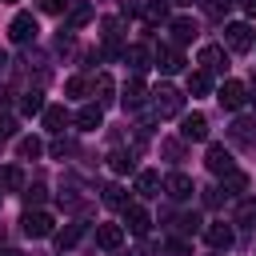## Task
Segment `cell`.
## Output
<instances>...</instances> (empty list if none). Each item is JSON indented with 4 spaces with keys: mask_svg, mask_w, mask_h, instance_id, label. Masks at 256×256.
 <instances>
[{
    "mask_svg": "<svg viewBox=\"0 0 256 256\" xmlns=\"http://www.w3.org/2000/svg\"><path fill=\"white\" fill-rule=\"evenodd\" d=\"M152 108H156V116H160V120H168V116H180V108H184V96H180V88H172V84H160V88L152 92Z\"/></svg>",
    "mask_w": 256,
    "mask_h": 256,
    "instance_id": "1",
    "label": "cell"
},
{
    "mask_svg": "<svg viewBox=\"0 0 256 256\" xmlns=\"http://www.w3.org/2000/svg\"><path fill=\"white\" fill-rule=\"evenodd\" d=\"M224 44H228L232 52H248V48H256V32H252V24H244V20L228 24V28H224Z\"/></svg>",
    "mask_w": 256,
    "mask_h": 256,
    "instance_id": "2",
    "label": "cell"
},
{
    "mask_svg": "<svg viewBox=\"0 0 256 256\" xmlns=\"http://www.w3.org/2000/svg\"><path fill=\"white\" fill-rule=\"evenodd\" d=\"M20 228H24V236H32V240H44V236H52V232H56V228H52V216H48V212H40V208L24 212V216H20Z\"/></svg>",
    "mask_w": 256,
    "mask_h": 256,
    "instance_id": "3",
    "label": "cell"
},
{
    "mask_svg": "<svg viewBox=\"0 0 256 256\" xmlns=\"http://www.w3.org/2000/svg\"><path fill=\"white\" fill-rule=\"evenodd\" d=\"M36 32H40V24H36V16H32V12H16V16H12V24H8V36H12L16 44L36 40Z\"/></svg>",
    "mask_w": 256,
    "mask_h": 256,
    "instance_id": "4",
    "label": "cell"
},
{
    "mask_svg": "<svg viewBox=\"0 0 256 256\" xmlns=\"http://www.w3.org/2000/svg\"><path fill=\"white\" fill-rule=\"evenodd\" d=\"M200 68H204L208 76H224V72H228V52H224L220 44H204V48H200Z\"/></svg>",
    "mask_w": 256,
    "mask_h": 256,
    "instance_id": "5",
    "label": "cell"
},
{
    "mask_svg": "<svg viewBox=\"0 0 256 256\" xmlns=\"http://www.w3.org/2000/svg\"><path fill=\"white\" fill-rule=\"evenodd\" d=\"M216 100H220V108L240 112V108H244V100H248V88H244L240 80H224V84H220V92H216Z\"/></svg>",
    "mask_w": 256,
    "mask_h": 256,
    "instance_id": "6",
    "label": "cell"
},
{
    "mask_svg": "<svg viewBox=\"0 0 256 256\" xmlns=\"http://www.w3.org/2000/svg\"><path fill=\"white\" fill-rule=\"evenodd\" d=\"M180 140H188V144H200V140H208V116H204V112H192V116H184V120H180Z\"/></svg>",
    "mask_w": 256,
    "mask_h": 256,
    "instance_id": "7",
    "label": "cell"
},
{
    "mask_svg": "<svg viewBox=\"0 0 256 256\" xmlns=\"http://www.w3.org/2000/svg\"><path fill=\"white\" fill-rule=\"evenodd\" d=\"M228 140H232L236 148H256V120H248V116L232 120V128H228Z\"/></svg>",
    "mask_w": 256,
    "mask_h": 256,
    "instance_id": "8",
    "label": "cell"
},
{
    "mask_svg": "<svg viewBox=\"0 0 256 256\" xmlns=\"http://www.w3.org/2000/svg\"><path fill=\"white\" fill-rule=\"evenodd\" d=\"M204 240H208V248H212V252H228L236 236H232V228H228L224 220H216V224H208V228H204Z\"/></svg>",
    "mask_w": 256,
    "mask_h": 256,
    "instance_id": "9",
    "label": "cell"
},
{
    "mask_svg": "<svg viewBox=\"0 0 256 256\" xmlns=\"http://www.w3.org/2000/svg\"><path fill=\"white\" fill-rule=\"evenodd\" d=\"M204 164H208V172L212 176H224V172H232L236 164H232V152L224 148V144H212L208 148V156H204Z\"/></svg>",
    "mask_w": 256,
    "mask_h": 256,
    "instance_id": "10",
    "label": "cell"
},
{
    "mask_svg": "<svg viewBox=\"0 0 256 256\" xmlns=\"http://www.w3.org/2000/svg\"><path fill=\"white\" fill-rule=\"evenodd\" d=\"M120 104H124V112H136V108L144 104V80H140V76L124 80V88H120Z\"/></svg>",
    "mask_w": 256,
    "mask_h": 256,
    "instance_id": "11",
    "label": "cell"
},
{
    "mask_svg": "<svg viewBox=\"0 0 256 256\" xmlns=\"http://www.w3.org/2000/svg\"><path fill=\"white\" fill-rule=\"evenodd\" d=\"M124 224H128V232H132V236H148L152 216H148L140 204H128V208H124Z\"/></svg>",
    "mask_w": 256,
    "mask_h": 256,
    "instance_id": "12",
    "label": "cell"
},
{
    "mask_svg": "<svg viewBox=\"0 0 256 256\" xmlns=\"http://www.w3.org/2000/svg\"><path fill=\"white\" fill-rule=\"evenodd\" d=\"M152 64H156L164 76H172V72H180V68H184V56H180L176 48H164V44H160V48H156V56H152Z\"/></svg>",
    "mask_w": 256,
    "mask_h": 256,
    "instance_id": "13",
    "label": "cell"
},
{
    "mask_svg": "<svg viewBox=\"0 0 256 256\" xmlns=\"http://www.w3.org/2000/svg\"><path fill=\"white\" fill-rule=\"evenodd\" d=\"M164 192H168L172 200H188V196L196 192V184H192V176H184V172H172V176L164 180Z\"/></svg>",
    "mask_w": 256,
    "mask_h": 256,
    "instance_id": "14",
    "label": "cell"
},
{
    "mask_svg": "<svg viewBox=\"0 0 256 256\" xmlns=\"http://www.w3.org/2000/svg\"><path fill=\"white\" fill-rule=\"evenodd\" d=\"M96 244H100L104 252H116V248L124 244V228H120V224H96Z\"/></svg>",
    "mask_w": 256,
    "mask_h": 256,
    "instance_id": "15",
    "label": "cell"
},
{
    "mask_svg": "<svg viewBox=\"0 0 256 256\" xmlns=\"http://www.w3.org/2000/svg\"><path fill=\"white\" fill-rule=\"evenodd\" d=\"M92 96H96V104H100V108L116 100V84H112V76H108V72H96V76H92Z\"/></svg>",
    "mask_w": 256,
    "mask_h": 256,
    "instance_id": "16",
    "label": "cell"
},
{
    "mask_svg": "<svg viewBox=\"0 0 256 256\" xmlns=\"http://www.w3.org/2000/svg\"><path fill=\"white\" fill-rule=\"evenodd\" d=\"M120 60H124V64H128V68H132V72H144V68H148V64H152V52H148V48H144V44H128V48H124V56H120Z\"/></svg>",
    "mask_w": 256,
    "mask_h": 256,
    "instance_id": "17",
    "label": "cell"
},
{
    "mask_svg": "<svg viewBox=\"0 0 256 256\" xmlns=\"http://www.w3.org/2000/svg\"><path fill=\"white\" fill-rule=\"evenodd\" d=\"M76 124H80L84 132H96V128L104 124V108H100V104H84V108L76 112Z\"/></svg>",
    "mask_w": 256,
    "mask_h": 256,
    "instance_id": "18",
    "label": "cell"
},
{
    "mask_svg": "<svg viewBox=\"0 0 256 256\" xmlns=\"http://www.w3.org/2000/svg\"><path fill=\"white\" fill-rule=\"evenodd\" d=\"M160 188H164L160 172H152V168L136 172V192H140V196H160Z\"/></svg>",
    "mask_w": 256,
    "mask_h": 256,
    "instance_id": "19",
    "label": "cell"
},
{
    "mask_svg": "<svg viewBox=\"0 0 256 256\" xmlns=\"http://www.w3.org/2000/svg\"><path fill=\"white\" fill-rule=\"evenodd\" d=\"M24 188V172L16 164H4L0 168V192H20Z\"/></svg>",
    "mask_w": 256,
    "mask_h": 256,
    "instance_id": "20",
    "label": "cell"
},
{
    "mask_svg": "<svg viewBox=\"0 0 256 256\" xmlns=\"http://www.w3.org/2000/svg\"><path fill=\"white\" fill-rule=\"evenodd\" d=\"M168 32H172V40H176V44H188V40L196 36V24H192L188 16H176V20L168 24Z\"/></svg>",
    "mask_w": 256,
    "mask_h": 256,
    "instance_id": "21",
    "label": "cell"
},
{
    "mask_svg": "<svg viewBox=\"0 0 256 256\" xmlns=\"http://www.w3.org/2000/svg\"><path fill=\"white\" fill-rule=\"evenodd\" d=\"M192 96H208L212 92V76L204 72V68H196V72H188V84H184Z\"/></svg>",
    "mask_w": 256,
    "mask_h": 256,
    "instance_id": "22",
    "label": "cell"
},
{
    "mask_svg": "<svg viewBox=\"0 0 256 256\" xmlns=\"http://www.w3.org/2000/svg\"><path fill=\"white\" fill-rule=\"evenodd\" d=\"M44 108H48V104H44V92H40V88H28V92L20 96V112H24V116H36V112H44Z\"/></svg>",
    "mask_w": 256,
    "mask_h": 256,
    "instance_id": "23",
    "label": "cell"
},
{
    "mask_svg": "<svg viewBox=\"0 0 256 256\" xmlns=\"http://www.w3.org/2000/svg\"><path fill=\"white\" fill-rule=\"evenodd\" d=\"M40 152H44V140H40V136H20V140H16V156H20V160H36Z\"/></svg>",
    "mask_w": 256,
    "mask_h": 256,
    "instance_id": "24",
    "label": "cell"
},
{
    "mask_svg": "<svg viewBox=\"0 0 256 256\" xmlns=\"http://www.w3.org/2000/svg\"><path fill=\"white\" fill-rule=\"evenodd\" d=\"M108 168H112V172H120V176H124V172H136V152L116 148V152L108 156Z\"/></svg>",
    "mask_w": 256,
    "mask_h": 256,
    "instance_id": "25",
    "label": "cell"
},
{
    "mask_svg": "<svg viewBox=\"0 0 256 256\" xmlns=\"http://www.w3.org/2000/svg\"><path fill=\"white\" fill-rule=\"evenodd\" d=\"M244 188H248V176H244V172H236V168H232V172H224V176H220V192L240 196Z\"/></svg>",
    "mask_w": 256,
    "mask_h": 256,
    "instance_id": "26",
    "label": "cell"
},
{
    "mask_svg": "<svg viewBox=\"0 0 256 256\" xmlns=\"http://www.w3.org/2000/svg\"><path fill=\"white\" fill-rule=\"evenodd\" d=\"M64 124H68V112H64L60 104H48V108H44V128H52V132H64Z\"/></svg>",
    "mask_w": 256,
    "mask_h": 256,
    "instance_id": "27",
    "label": "cell"
},
{
    "mask_svg": "<svg viewBox=\"0 0 256 256\" xmlns=\"http://www.w3.org/2000/svg\"><path fill=\"white\" fill-rule=\"evenodd\" d=\"M144 20L148 24H164L168 20V0H148L144 4Z\"/></svg>",
    "mask_w": 256,
    "mask_h": 256,
    "instance_id": "28",
    "label": "cell"
},
{
    "mask_svg": "<svg viewBox=\"0 0 256 256\" xmlns=\"http://www.w3.org/2000/svg\"><path fill=\"white\" fill-rule=\"evenodd\" d=\"M80 236H84V224H68V228H60V232H56V248L64 252V248H72Z\"/></svg>",
    "mask_w": 256,
    "mask_h": 256,
    "instance_id": "29",
    "label": "cell"
},
{
    "mask_svg": "<svg viewBox=\"0 0 256 256\" xmlns=\"http://www.w3.org/2000/svg\"><path fill=\"white\" fill-rule=\"evenodd\" d=\"M104 204H108V208H120V212H124V208H128V192H124L120 184H108V188H104Z\"/></svg>",
    "mask_w": 256,
    "mask_h": 256,
    "instance_id": "30",
    "label": "cell"
},
{
    "mask_svg": "<svg viewBox=\"0 0 256 256\" xmlns=\"http://www.w3.org/2000/svg\"><path fill=\"white\" fill-rule=\"evenodd\" d=\"M236 224L256 228V200H240V204H236Z\"/></svg>",
    "mask_w": 256,
    "mask_h": 256,
    "instance_id": "31",
    "label": "cell"
},
{
    "mask_svg": "<svg viewBox=\"0 0 256 256\" xmlns=\"http://www.w3.org/2000/svg\"><path fill=\"white\" fill-rule=\"evenodd\" d=\"M88 20H92V4H72L68 24H72V28H80V24H88Z\"/></svg>",
    "mask_w": 256,
    "mask_h": 256,
    "instance_id": "32",
    "label": "cell"
},
{
    "mask_svg": "<svg viewBox=\"0 0 256 256\" xmlns=\"http://www.w3.org/2000/svg\"><path fill=\"white\" fill-rule=\"evenodd\" d=\"M232 4H236V0H204V12H208L212 20H220V16L232 12Z\"/></svg>",
    "mask_w": 256,
    "mask_h": 256,
    "instance_id": "33",
    "label": "cell"
},
{
    "mask_svg": "<svg viewBox=\"0 0 256 256\" xmlns=\"http://www.w3.org/2000/svg\"><path fill=\"white\" fill-rule=\"evenodd\" d=\"M64 92H68V96H88V92H92V80H84V76H72V80L64 84Z\"/></svg>",
    "mask_w": 256,
    "mask_h": 256,
    "instance_id": "34",
    "label": "cell"
},
{
    "mask_svg": "<svg viewBox=\"0 0 256 256\" xmlns=\"http://www.w3.org/2000/svg\"><path fill=\"white\" fill-rule=\"evenodd\" d=\"M160 152L168 160H184V140H160Z\"/></svg>",
    "mask_w": 256,
    "mask_h": 256,
    "instance_id": "35",
    "label": "cell"
},
{
    "mask_svg": "<svg viewBox=\"0 0 256 256\" xmlns=\"http://www.w3.org/2000/svg\"><path fill=\"white\" fill-rule=\"evenodd\" d=\"M40 204H44V188L36 184V188L24 192V212H32V208H40Z\"/></svg>",
    "mask_w": 256,
    "mask_h": 256,
    "instance_id": "36",
    "label": "cell"
},
{
    "mask_svg": "<svg viewBox=\"0 0 256 256\" xmlns=\"http://www.w3.org/2000/svg\"><path fill=\"white\" fill-rule=\"evenodd\" d=\"M72 152H76V144H72V140H64V136H56V140H52V156H60V160H64V156H72Z\"/></svg>",
    "mask_w": 256,
    "mask_h": 256,
    "instance_id": "37",
    "label": "cell"
},
{
    "mask_svg": "<svg viewBox=\"0 0 256 256\" xmlns=\"http://www.w3.org/2000/svg\"><path fill=\"white\" fill-rule=\"evenodd\" d=\"M168 252H172V256H188L192 244H188V240H168Z\"/></svg>",
    "mask_w": 256,
    "mask_h": 256,
    "instance_id": "38",
    "label": "cell"
},
{
    "mask_svg": "<svg viewBox=\"0 0 256 256\" xmlns=\"http://www.w3.org/2000/svg\"><path fill=\"white\" fill-rule=\"evenodd\" d=\"M40 8H44V12H64L68 0H40Z\"/></svg>",
    "mask_w": 256,
    "mask_h": 256,
    "instance_id": "39",
    "label": "cell"
},
{
    "mask_svg": "<svg viewBox=\"0 0 256 256\" xmlns=\"http://www.w3.org/2000/svg\"><path fill=\"white\" fill-rule=\"evenodd\" d=\"M180 228H184V232H196V228H200V216H180Z\"/></svg>",
    "mask_w": 256,
    "mask_h": 256,
    "instance_id": "40",
    "label": "cell"
},
{
    "mask_svg": "<svg viewBox=\"0 0 256 256\" xmlns=\"http://www.w3.org/2000/svg\"><path fill=\"white\" fill-rule=\"evenodd\" d=\"M220 196H224L220 188H204V204H220Z\"/></svg>",
    "mask_w": 256,
    "mask_h": 256,
    "instance_id": "41",
    "label": "cell"
},
{
    "mask_svg": "<svg viewBox=\"0 0 256 256\" xmlns=\"http://www.w3.org/2000/svg\"><path fill=\"white\" fill-rule=\"evenodd\" d=\"M244 12H248V16L256 20V0H244Z\"/></svg>",
    "mask_w": 256,
    "mask_h": 256,
    "instance_id": "42",
    "label": "cell"
},
{
    "mask_svg": "<svg viewBox=\"0 0 256 256\" xmlns=\"http://www.w3.org/2000/svg\"><path fill=\"white\" fill-rule=\"evenodd\" d=\"M8 96H12V92H4V88H0V112L8 108Z\"/></svg>",
    "mask_w": 256,
    "mask_h": 256,
    "instance_id": "43",
    "label": "cell"
},
{
    "mask_svg": "<svg viewBox=\"0 0 256 256\" xmlns=\"http://www.w3.org/2000/svg\"><path fill=\"white\" fill-rule=\"evenodd\" d=\"M248 92H252V100H256V72H252V80H248Z\"/></svg>",
    "mask_w": 256,
    "mask_h": 256,
    "instance_id": "44",
    "label": "cell"
},
{
    "mask_svg": "<svg viewBox=\"0 0 256 256\" xmlns=\"http://www.w3.org/2000/svg\"><path fill=\"white\" fill-rule=\"evenodd\" d=\"M0 256H24V252H16V248H4V252H0Z\"/></svg>",
    "mask_w": 256,
    "mask_h": 256,
    "instance_id": "45",
    "label": "cell"
},
{
    "mask_svg": "<svg viewBox=\"0 0 256 256\" xmlns=\"http://www.w3.org/2000/svg\"><path fill=\"white\" fill-rule=\"evenodd\" d=\"M4 68H8V56H4V48H0V72H4Z\"/></svg>",
    "mask_w": 256,
    "mask_h": 256,
    "instance_id": "46",
    "label": "cell"
},
{
    "mask_svg": "<svg viewBox=\"0 0 256 256\" xmlns=\"http://www.w3.org/2000/svg\"><path fill=\"white\" fill-rule=\"evenodd\" d=\"M172 4H192V0H172Z\"/></svg>",
    "mask_w": 256,
    "mask_h": 256,
    "instance_id": "47",
    "label": "cell"
},
{
    "mask_svg": "<svg viewBox=\"0 0 256 256\" xmlns=\"http://www.w3.org/2000/svg\"><path fill=\"white\" fill-rule=\"evenodd\" d=\"M212 256H224V252H212Z\"/></svg>",
    "mask_w": 256,
    "mask_h": 256,
    "instance_id": "48",
    "label": "cell"
},
{
    "mask_svg": "<svg viewBox=\"0 0 256 256\" xmlns=\"http://www.w3.org/2000/svg\"><path fill=\"white\" fill-rule=\"evenodd\" d=\"M8 4H12V0H8Z\"/></svg>",
    "mask_w": 256,
    "mask_h": 256,
    "instance_id": "49",
    "label": "cell"
}]
</instances>
